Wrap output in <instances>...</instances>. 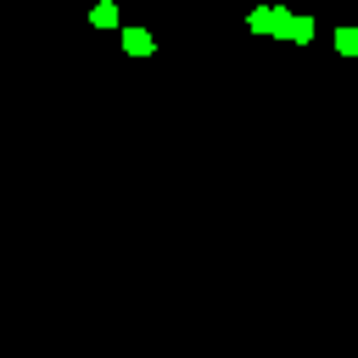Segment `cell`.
<instances>
[{"mask_svg": "<svg viewBox=\"0 0 358 358\" xmlns=\"http://www.w3.org/2000/svg\"><path fill=\"white\" fill-rule=\"evenodd\" d=\"M123 50H129V56H151V34H145V28H129V34H123Z\"/></svg>", "mask_w": 358, "mask_h": 358, "instance_id": "1", "label": "cell"}, {"mask_svg": "<svg viewBox=\"0 0 358 358\" xmlns=\"http://www.w3.org/2000/svg\"><path fill=\"white\" fill-rule=\"evenodd\" d=\"M336 50H341V56H358V28H341V34H336Z\"/></svg>", "mask_w": 358, "mask_h": 358, "instance_id": "2", "label": "cell"}, {"mask_svg": "<svg viewBox=\"0 0 358 358\" xmlns=\"http://www.w3.org/2000/svg\"><path fill=\"white\" fill-rule=\"evenodd\" d=\"M285 34H291V39H308V34H313V22H308V17H291V28H285Z\"/></svg>", "mask_w": 358, "mask_h": 358, "instance_id": "4", "label": "cell"}, {"mask_svg": "<svg viewBox=\"0 0 358 358\" xmlns=\"http://www.w3.org/2000/svg\"><path fill=\"white\" fill-rule=\"evenodd\" d=\"M95 22H101V28H112V22H117V6H106V0H101V6H95Z\"/></svg>", "mask_w": 358, "mask_h": 358, "instance_id": "3", "label": "cell"}]
</instances>
